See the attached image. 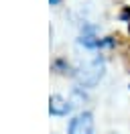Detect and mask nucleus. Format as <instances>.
Returning <instances> with one entry per match:
<instances>
[{
	"instance_id": "obj_1",
	"label": "nucleus",
	"mask_w": 130,
	"mask_h": 134,
	"mask_svg": "<svg viewBox=\"0 0 130 134\" xmlns=\"http://www.w3.org/2000/svg\"><path fill=\"white\" fill-rule=\"evenodd\" d=\"M102 75H104V61L100 57L83 63V65L77 69V73H75L77 83L83 85V87H94V85L102 79Z\"/></svg>"
},
{
	"instance_id": "obj_2",
	"label": "nucleus",
	"mask_w": 130,
	"mask_h": 134,
	"mask_svg": "<svg viewBox=\"0 0 130 134\" xmlns=\"http://www.w3.org/2000/svg\"><path fill=\"white\" fill-rule=\"evenodd\" d=\"M69 134H94V116L89 112L75 116L69 124Z\"/></svg>"
},
{
	"instance_id": "obj_3",
	"label": "nucleus",
	"mask_w": 130,
	"mask_h": 134,
	"mask_svg": "<svg viewBox=\"0 0 130 134\" xmlns=\"http://www.w3.org/2000/svg\"><path fill=\"white\" fill-rule=\"evenodd\" d=\"M49 112L53 116H65V114L71 112V104L67 100H63L61 96H51V100H49Z\"/></svg>"
},
{
	"instance_id": "obj_4",
	"label": "nucleus",
	"mask_w": 130,
	"mask_h": 134,
	"mask_svg": "<svg viewBox=\"0 0 130 134\" xmlns=\"http://www.w3.org/2000/svg\"><path fill=\"white\" fill-rule=\"evenodd\" d=\"M49 2H51V4H59V0H49Z\"/></svg>"
}]
</instances>
